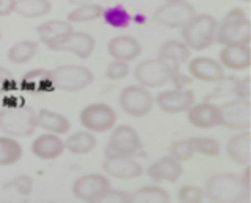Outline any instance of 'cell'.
I'll list each match as a JSON object with an SVG mask.
<instances>
[{
  "mask_svg": "<svg viewBox=\"0 0 251 203\" xmlns=\"http://www.w3.org/2000/svg\"><path fill=\"white\" fill-rule=\"evenodd\" d=\"M204 195L215 203H237L250 200V189L243 184L240 175L217 174L207 179Z\"/></svg>",
  "mask_w": 251,
  "mask_h": 203,
  "instance_id": "obj_1",
  "label": "cell"
},
{
  "mask_svg": "<svg viewBox=\"0 0 251 203\" xmlns=\"http://www.w3.org/2000/svg\"><path fill=\"white\" fill-rule=\"evenodd\" d=\"M218 22L210 14H195V16L180 29L182 41L190 51H206L214 46L217 36Z\"/></svg>",
  "mask_w": 251,
  "mask_h": 203,
  "instance_id": "obj_2",
  "label": "cell"
},
{
  "mask_svg": "<svg viewBox=\"0 0 251 203\" xmlns=\"http://www.w3.org/2000/svg\"><path fill=\"white\" fill-rule=\"evenodd\" d=\"M36 129V111L21 104L0 111V131L11 137H28Z\"/></svg>",
  "mask_w": 251,
  "mask_h": 203,
  "instance_id": "obj_3",
  "label": "cell"
},
{
  "mask_svg": "<svg viewBox=\"0 0 251 203\" xmlns=\"http://www.w3.org/2000/svg\"><path fill=\"white\" fill-rule=\"evenodd\" d=\"M215 43L223 46L250 44V21L242 8H232L226 13L223 21L217 27Z\"/></svg>",
  "mask_w": 251,
  "mask_h": 203,
  "instance_id": "obj_4",
  "label": "cell"
},
{
  "mask_svg": "<svg viewBox=\"0 0 251 203\" xmlns=\"http://www.w3.org/2000/svg\"><path fill=\"white\" fill-rule=\"evenodd\" d=\"M94 74L83 65H61L50 71L53 88L75 93L85 90L93 82Z\"/></svg>",
  "mask_w": 251,
  "mask_h": 203,
  "instance_id": "obj_5",
  "label": "cell"
},
{
  "mask_svg": "<svg viewBox=\"0 0 251 203\" xmlns=\"http://www.w3.org/2000/svg\"><path fill=\"white\" fill-rule=\"evenodd\" d=\"M46 46L50 51H57V52H71L77 56L78 58H88L94 48H96V41L90 33L85 32H75V30H71V32L60 35L57 38H53L49 43H46Z\"/></svg>",
  "mask_w": 251,
  "mask_h": 203,
  "instance_id": "obj_6",
  "label": "cell"
},
{
  "mask_svg": "<svg viewBox=\"0 0 251 203\" xmlns=\"http://www.w3.org/2000/svg\"><path fill=\"white\" fill-rule=\"evenodd\" d=\"M173 66L162 58H149L141 61L135 68V79L146 88H159L171 81Z\"/></svg>",
  "mask_w": 251,
  "mask_h": 203,
  "instance_id": "obj_7",
  "label": "cell"
},
{
  "mask_svg": "<svg viewBox=\"0 0 251 203\" xmlns=\"http://www.w3.org/2000/svg\"><path fill=\"white\" fill-rule=\"evenodd\" d=\"M120 106L127 115L133 116V118H141L152 111L154 98L151 91L143 85H129L121 91Z\"/></svg>",
  "mask_w": 251,
  "mask_h": 203,
  "instance_id": "obj_8",
  "label": "cell"
},
{
  "mask_svg": "<svg viewBox=\"0 0 251 203\" xmlns=\"http://www.w3.org/2000/svg\"><path fill=\"white\" fill-rule=\"evenodd\" d=\"M118 115L112 106L105 103H94L83 107L80 112V123L86 131L107 132L112 131L116 124Z\"/></svg>",
  "mask_w": 251,
  "mask_h": 203,
  "instance_id": "obj_9",
  "label": "cell"
},
{
  "mask_svg": "<svg viewBox=\"0 0 251 203\" xmlns=\"http://www.w3.org/2000/svg\"><path fill=\"white\" fill-rule=\"evenodd\" d=\"M141 148V140L138 132L129 124H121L112 131L108 139V145L105 148L107 156H135Z\"/></svg>",
  "mask_w": 251,
  "mask_h": 203,
  "instance_id": "obj_10",
  "label": "cell"
},
{
  "mask_svg": "<svg viewBox=\"0 0 251 203\" xmlns=\"http://www.w3.org/2000/svg\"><path fill=\"white\" fill-rule=\"evenodd\" d=\"M195 14L196 10L192 3H188L187 0H179L160 5L154 13V19L168 29H182Z\"/></svg>",
  "mask_w": 251,
  "mask_h": 203,
  "instance_id": "obj_11",
  "label": "cell"
},
{
  "mask_svg": "<svg viewBox=\"0 0 251 203\" xmlns=\"http://www.w3.org/2000/svg\"><path fill=\"white\" fill-rule=\"evenodd\" d=\"M220 124L229 129H250V99L237 98L218 106Z\"/></svg>",
  "mask_w": 251,
  "mask_h": 203,
  "instance_id": "obj_12",
  "label": "cell"
},
{
  "mask_svg": "<svg viewBox=\"0 0 251 203\" xmlns=\"http://www.w3.org/2000/svg\"><path fill=\"white\" fill-rule=\"evenodd\" d=\"M112 184L107 176L99 174H88L77 178L73 184V195L82 202H99Z\"/></svg>",
  "mask_w": 251,
  "mask_h": 203,
  "instance_id": "obj_13",
  "label": "cell"
},
{
  "mask_svg": "<svg viewBox=\"0 0 251 203\" xmlns=\"http://www.w3.org/2000/svg\"><path fill=\"white\" fill-rule=\"evenodd\" d=\"M154 103L165 114H180L187 112L195 104V93L188 88H175L160 91Z\"/></svg>",
  "mask_w": 251,
  "mask_h": 203,
  "instance_id": "obj_14",
  "label": "cell"
},
{
  "mask_svg": "<svg viewBox=\"0 0 251 203\" xmlns=\"http://www.w3.org/2000/svg\"><path fill=\"white\" fill-rule=\"evenodd\" d=\"M102 167L108 176L118 179H133L143 174L141 164L127 156H107Z\"/></svg>",
  "mask_w": 251,
  "mask_h": 203,
  "instance_id": "obj_15",
  "label": "cell"
},
{
  "mask_svg": "<svg viewBox=\"0 0 251 203\" xmlns=\"http://www.w3.org/2000/svg\"><path fill=\"white\" fill-rule=\"evenodd\" d=\"M187 118L192 126L198 129H212L220 126V107L214 103H200L193 104L187 111Z\"/></svg>",
  "mask_w": 251,
  "mask_h": 203,
  "instance_id": "obj_16",
  "label": "cell"
},
{
  "mask_svg": "<svg viewBox=\"0 0 251 203\" xmlns=\"http://www.w3.org/2000/svg\"><path fill=\"white\" fill-rule=\"evenodd\" d=\"M220 63L231 71H243L251 65L250 44H231L223 46L220 51Z\"/></svg>",
  "mask_w": 251,
  "mask_h": 203,
  "instance_id": "obj_17",
  "label": "cell"
},
{
  "mask_svg": "<svg viewBox=\"0 0 251 203\" xmlns=\"http://www.w3.org/2000/svg\"><path fill=\"white\" fill-rule=\"evenodd\" d=\"M66 146L63 139L58 134H52V132H46V134L38 136L33 144H31V153L36 158L44 159V161H52L57 159L65 153Z\"/></svg>",
  "mask_w": 251,
  "mask_h": 203,
  "instance_id": "obj_18",
  "label": "cell"
},
{
  "mask_svg": "<svg viewBox=\"0 0 251 203\" xmlns=\"http://www.w3.org/2000/svg\"><path fill=\"white\" fill-rule=\"evenodd\" d=\"M188 73L202 82H218L225 76V68L210 57H196L188 63Z\"/></svg>",
  "mask_w": 251,
  "mask_h": 203,
  "instance_id": "obj_19",
  "label": "cell"
},
{
  "mask_svg": "<svg viewBox=\"0 0 251 203\" xmlns=\"http://www.w3.org/2000/svg\"><path fill=\"white\" fill-rule=\"evenodd\" d=\"M107 51L110 57L123 61H133L141 54V44L130 35H120L108 41Z\"/></svg>",
  "mask_w": 251,
  "mask_h": 203,
  "instance_id": "obj_20",
  "label": "cell"
},
{
  "mask_svg": "<svg viewBox=\"0 0 251 203\" xmlns=\"http://www.w3.org/2000/svg\"><path fill=\"white\" fill-rule=\"evenodd\" d=\"M148 175L155 183H176L182 175V164L171 158V156H163V158L151 164V167L148 169Z\"/></svg>",
  "mask_w": 251,
  "mask_h": 203,
  "instance_id": "obj_21",
  "label": "cell"
},
{
  "mask_svg": "<svg viewBox=\"0 0 251 203\" xmlns=\"http://www.w3.org/2000/svg\"><path fill=\"white\" fill-rule=\"evenodd\" d=\"M250 140L251 134L250 131H243L235 134L229 139V142L226 145V153L229 156V159L239 166H250Z\"/></svg>",
  "mask_w": 251,
  "mask_h": 203,
  "instance_id": "obj_22",
  "label": "cell"
},
{
  "mask_svg": "<svg viewBox=\"0 0 251 203\" xmlns=\"http://www.w3.org/2000/svg\"><path fill=\"white\" fill-rule=\"evenodd\" d=\"M36 128H41L46 132H52V134H68L71 129V123L66 116H63L58 112L49 111V109H41L36 112Z\"/></svg>",
  "mask_w": 251,
  "mask_h": 203,
  "instance_id": "obj_23",
  "label": "cell"
},
{
  "mask_svg": "<svg viewBox=\"0 0 251 203\" xmlns=\"http://www.w3.org/2000/svg\"><path fill=\"white\" fill-rule=\"evenodd\" d=\"M190 49L180 40H168L165 41L159 49V58L167 60L173 63V69H179V66L190 58Z\"/></svg>",
  "mask_w": 251,
  "mask_h": 203,
  "instance_id": "obj_24",
  "label": "cell"
},
{
  "mask_svg": "<svg viewBox=\"0 0 251 203\" xmlns=\"http://www.w3.org/2000/svg\"><path fill=\"white\" fill-rule=\"evenodd\" d=\"M22 90L28 91H50L55 90L50 81V71L47 69H31L22 77Z\"/></svg>",
  "mask_w": 251,
  "mask_h": 203,
  "instance_id": "obj_25",
  "label": "cell"
},
{
  "mask_svg": "<svg viewBox=\"0 0 251 203\" xmlns=\"http://www.w3.org/2000/svg\"><path fill=\"white\" fill-rule=\"evenodd\" d=\"M52 3L49 0H16L14 13L27 19H36L49 14Z\"/></svg>",
  "mask_w": 251,
  "mask_h": 203,
  "instance_id": "obj_26",
  "label": "cell"
},
{
  "mask_svg": "<svg viewBox=\"0 0 251 203\" xmlns=\"http://www.w3.org/2000/svg\"><path fill=\"white\" fill-rule=\"evenodd\" d=\"M66 150L73 154H86L96 146V136L91 131H78L71 134L65 142Z\"/></svg>",
  "mask_w": 251,
  "mask_h": 203,
  "instance_id": "obj_27",
  "label": "cell"
},
{
  "mask_svg": "<svg viewBox=\"0 0 251 203\" xmlns=\"http://www.w3.org/2000/svg\"><path fill=\"white\" fill-rule=\"evenodd\" d=\"M104 10L105 8L102 5L93 3V2L77 5L73 11L68 13V22H71V24H83V22L96 21V19L102 18Z\"/></svg>",
  "mask_w": 251,
  "mask_h": 203,
  "instance_id": "obj_28",
  "label": "cell"
},
{
  "mask_svg": "<svg viewBox=\"0 0 251 203\" xmlns=\"http://www.w3.org/2000/svg\"><path fill=\"white\" fill-rule=\"evenodd\" d=\"M39 51V46L35 41H19L13 44L10 51H8V60L11 61L14 65H22V63H27L31 58H33Z\"/></svg>",
  "mask_w": 251,
  "mask_h": 203,
  "instance_id": "obj_29",
  "label": "cell"
},
{
  "mask_svg": "<svg viewBox=\"0 0 251 203\" xmlns=\"http://www.w3.org/2000/svg\"><path fill=\"white\" fill-rule=\"evenodd\" d=\"M22 158V145L11 136L0 137V166H13Z\"/></svg>",
  "mask_w": 251,
  "mask_h": 203,
  "instance_id": "obj_30",
  "label": "cell"
},
{
  "mask_svg": "<svg viewBox=\"0 0 251 203\" xmlns=\"http://www.w3.org/2000/svg\"><path fill=\"white\" fill-rule=\"evenodd\" d=\"M71 30H74L73 24L68 21H60V19H52V21H46L41 26H38L36 32L41 36V41L46 44L49 43L53 38H57L60 35H65Z\"/></svg>",
  "mask_w": 251,
  "mask_h": 203,
  "instance_id": "obj_31",
  "label": "cell"
},
{
  "mask_svg": "<svg viewBox=\"0 0 251 203\" xmlns=\"http://www.w3.org/2000/svg\"><path fill=\"white\" fill-rule=\"evenodd\" d=\"M171 200L170 194L162 189L160 186H145L141 189L135 191L130 195V202H140V203H148V202H154V203H168Z\"/></svg>",
  "mask_w": 251,
  "mask_h": 203,
  "instance_id": "obj_32",
  "label": "cell"
},
{
  "mask_svg": "<svg viewBox=\"0 0 251 203\" xmlns=\"http://www.w3.org/2000/svg\"><path fill=\"white\" fill-rule=\"evenodd\" d=\"M188 142H190L195 153L209 156V158H215L222 151V145L214 137H192L188 139Z\"/></svg>",
  "mask_w": 251,
  "mask_h": 203,
  "instance_id": "obj_33",
  "label": "cell"
},
{
  "mask_svg": "<svg viewBox=\"0 0 251 203\" xmlns=\"http://www.w3.org/2000/svg\"><path fill=\"white\" fill-rule=\"evenodd\" d=\"M102 16L105 18V21L112 27H127L130 22V16H129L127 10L121 5H116L113 8L104 10V14H102Z\"/></svg>",
  "mask_w": 251,
  "mask_h": 203,
  "instance_id": "obj_34",
  "label": "cell"
},
{
  "mask_svg": "<svg viewBox=\"0 0 251 203\" xmlns=\"http://www.w3.org/2000/svg\"><path fill=\"white\" fill-rule=\"evenodd\" d=\"M193 154H195V151H193L190 142H188V139L187 140H177V142H175L170 146V156L179 162L192 159Z\"/></svg>",
  "mask_w": 251,
  "mask_h": 203,
  "instance_id": "obj_35",
  "label": "cell"
},
{
  "mask_svg": "<svg viewBox=\"0 0 251 203\" xmlns=\"http://www.w3.org/2000/svg\"><path fill=\"white\" fill-rule=\"evenodd\" d=\"M129 71H130L129 61L113 58L112 63H108V66H107V77L110 81H121L129 74Z\"/></svg>",
  "mask_w": 251,
  "mask_h": 203,
  "instance_id": "obj_36",
  "label": "cell"
},
{
  "mask_svg": "<svg viewBox=\"0 0 251 203\" xmlns=\"http://www.w3.org/2000/svg\"><path fill=\"white\" fill-rule=\"evenodd\" d=\"M177 199L184 203H200L204 199V191L196 186H182L177 192Z\"/></svg>",
  "mask_w": 251,
  "mask_h": 203,
  "instance_id": "obj_37",
  "label": "cell"
},
{
  "mask_svg": "<svg viewBox=\"0 0 251 203\" xmlns=\"http://www.w3.org/2000/svg\"><path fill=\"white\" fill-rule=\"evenodd\" d=\"M8 186H13L21 195H25L27 197V195H30L31 191H33V179H31L28 175H19L14 179H11Z\"/></svg>",
  "mask_w": 251,
  "mask_h": 203,
  "instance_id": "obj_38",
  "label": "cell"
},
{
  "mask_svg": "<svg viewBox=\"0 0 251 203\" xmlns=\"http://www.w3.org/2000/svg\"><path fill=\"white\" fill-rule=\"evenodd\" d=\"M99 202H120V203H130V194L120 191V189H110L102 195Z\"/></svg>",
  "mask_w": 251,
  "mask_h": 203,
  "instance_id": "obj_39",
  "label": "cell"
},
{
  "mask_svg": "<svg viewBox=\"0 0 251 203\" xmlns=\"http://www.w3.org/2000/svg\"><path fill=\"white\" fill-rule=\"evenodd\" d=\"M235 82H237V77H232V76L226 77V76H223L222 79L218 81L217 95L218 96H225V95H231V93H234Z\"/></svg>",
  "mask_w": 251,
  "mask_h": 203,
  "instance_id": "obj_40",
  "label": "cell"
},
{
  "mask_svg": "<svg viewBox=\"0 0 251 203\" xmlns=\"http://www.w3.org/2000/svg\"><path fill=\"white\" fill-rule=\"evenodd\" d=\"M234 95H237V98H245L250 99L251 90H250V77L245 76L243 79H237L234 87Z\"/></svg>",
  "mask_w": 251,
  "mask_h": 203,
  "instance_id": "obj_41",
  "label": "cell"
},
{
  "mask_svg": "<svg viewBox=\"0 0 251 203\" xmlns=\"http://www.w3.org/2000/svg\"><path fill=\"white\" fill-rule=\"evenodd\" d=\"M14 5L16 0H0V18L10 16L11 13H14Z\"/></svg>",
  "mask_w": 251,
  "mask_h": 203,
  "instance_id": "obj_42",
  "label": "cell"
},
{
  "mask_svg": "<svg viewBox=\"0 0 251 203\" xmlns=\"http://www.w3.org/2000/svg\"><path fill=\"white\" fill-rule=\"evenodd\" d=\"M10 79H13V74L8 71L6 68L0 66V85H2L3 82H6V81H10Z\"/></svg>",
  "mask_w": 251,
  "mask_h": 203,
  "instance_id": "obj_43",
  "label": "cell"
},
{
  "mask_svg": "<svg viewBox=\"0 0 251 203\" xmlns=\"http://www.w3.org/2000/svg\"><path fill=\"white\" fill-rule=\"evenodd\" d=\"M240 178H242L243 184L250 189V167L248 166H245V172H243V175H240Z\"/></svg>",
  "mask_w": 251,
  "mask_h": 203,
  "instance_id": "obj_44",
  "label": "cell"
},
{
  "mask_svg": "<svg viewBox=\"0 0 251 203\" xmlns=\"http://www.w3.org/2000/svg\"><path fill=\"white\" fill-rule=\"evenodd\" d=\"M68 3H73V5H82V3H88V2H91V0H66Z\"/></svg>",
  "mask_w": 251,
  "mask_h": 203,
  "instance_id": "obj_45",
  "label": "cell"
},
{
  "mask_svg": "<svg viewBox=\"0 0 251 203\" xmlns=\"http://www.w3.org/2000/svg\"><path fill=\"white\" fill-rule=\"evenodd\" d=\"M165 2H179V0H165Z\"/></svg>",
  "mask_w": 251,
  "mask_h": 203,
  "instance_id": "obj_46",
  "label": "cell"
},
{
  "mask_svg": "<svg viewBox=\"0 0 251 203\" xmlns=\"http://www.w3.org/2000/svg\"><path fill=\"white\" fill-rule=\"evenodd\" d=\"M242 2H245V3H247V2H250V0H242Z\"/></svg>",
  "mask_w": 251,
  "mask_h": 203,
  "instance_id": "obj_47",
  "label": "cell"
},
{
  "mask_svg": "<svg viewBox=\"0 0 251 203\" xmlns=\"http://www.w3.org/2000/svg\"><path fill=\"white\" fill-rule=\"evenodd\" d=\"M0 38H2V32H0Z\"/></svg>",
  "mask_w": 251,
  "mask_h": 203,
  "instance_id": "obj_48",
  "label": "cell"
}]
</instances>
